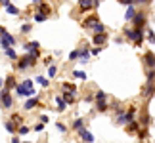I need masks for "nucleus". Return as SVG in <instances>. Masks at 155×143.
<instances>
[{"instance_id": "obj_1", "label": "nucleus", "mask_w": 155, "mask_h": 143, "mask_svg": "<svg viewBox=\"0 0 155 143\" xmlns=\"http://www.w3.org/2000/svg\"><path fill=\"white\" fill-rule=\"evenodd\" d=\"M136 116V107H128L127 111H117V124H132Z\"/></svg>"}, {"instance_id": "obj_2", "label": "nucleus", "mask_w": 155, "mask_h": 143, "mask_svg": "<svg viewBox=\"0 0 155 143\" xmlns=\"http://www.w3.org/2000/svg\"><path fill=\"white\" fill-rule=\"evenodd\" d=\"M17 95H21V97H33L35 95V88H33V80L31 78H27V80H23L21 84H17Z\"/></svg>"}, {"instance_id": "obj_3", "label": "nucleus", "mask_w": 155, "mask_h": 143, "mask_svg": "<svg viewBox=\"0 0 155 143\" xmlns=\"http://www.w3.org/2000/svg\"><path fill=\"white\" fill-rule=\"evenodd\" d=\"M124 37H127L128 40H132V42H136V44H140L142 40H144V31L134 29V27H128V29H124Z\"/></svg>"}, {"instance_id": "obj_4", "label": "nucleus", "mask_w": 155, "mask_h": 143, "mask_svg": "<svg viewBox=\"0 0 155 143\" xmlns=\"http://www.w3.org/2000/svg\"><path fill=\"white\" fill-rule=\"evenodd\" d=\"M35 63H37V59L25 53L23 57L17 59V69H19V71H25V69H29V67H35Z\"/></svg>"}, {"instance_id": "obj_5", "label": "nucleus", "mask_w": 155, "mask_h": 143, "mask_svg": "<svg viewBox=\"0 0 155 143\" xmlns=\"http://www.w3.org/2000/svg\"><path fill=\"white\" fill-rule=\"evenodd\" d=\"M25 53L37 59L40 56V44L38 42H29V44H25Z\"/></svg>"}, {"instance_id": "obj_6", "label": "nucleus", "mask_w": 155, "mask_h": 143, "mask_svg": "<svg viewBox=\"0 0 155 143\" xmlns=\"http://www.w3.org/2000/svg\"><path fill=\"white\" fill-rule=\"evenodd\" d=\"M146 21H147V15L144 14V11H138L136 14V17L132 19V23H134V29H144V25H146Z\"/></svg>"}, {"instance_id": "obj_7", "label": "nucleus", "mask_w": 155, "mask_h": 143, "mask_svg": "<svg viewBox=\"0 0 155 143\" xmlns=\"http://www.w3.org/2000/svg\"><path fill=\"white\" fill-rule=\"evenodd\" d=\"M0 44H2V48H4V50H8V48H14V46H15V38L12 37V34H8V33H6L4 37L0 38Z\"/></svg>"}, {"instance_id": "obj_8", "label": "nucleus", "mask_w": 155, "mask_h": 143, "mask_svg": "<svg viewBox=\"0 0 155 143\" xmlns=\"http://www.w3.org/2000/svg\"><path fill=\"white\" fill-rule=\"evenodd\" d=\"M0 101H2V107H4V109H12V105H14V99H12L10 92H6V90L0 94Z\"/></svg>"}, {"instance_id": "obj_9", "label": "nucleus", "mask_w": 155, "mask_h": 143, "mask_svg": "<svg viewBox=\"0 0 155 143\" xmlns=\"http://www.w3.org/2000/svg\"><path fill=\"white\" fill-rule=\"evenodd\" d=\"M144 63H146V67L153 71L155 69V56H153V52H147L146 56H144Z\"/></svg>"}, {"instance_id": "obj_10", "label": "nucleus", "mask_w": 155, "mask_h": 143, "mask_svg": "<svg viewBox=\"0 0 155 143\" xmlns=\"http://www.w3.org/2000/svg\"><path fill=\"white\" fill-rule=\"evenodd\" d=\"M100 25V19L96 15H88L86 19H84V27H90V29H96Z\"/></svg>"}, {"instance_id": "obj_11", "label": "nucleus", "mask_w": 155, "mask_h": 143, "mask_svg": "<svg viewBox=\"0 0 155 143\" xmlns=\"http://www.w3.org/2000/svg\"><path fill=\"white\" fill-rule=\"evenodd\" d=\"M105 40H107V33H100V34H94V37H92V42L96 44L98 48H102V44L105 42Z\"/></svg>"}, {"instance_id": "obj_12", "label": "nucleus", "mask_w": 155, "mask_h": 143, "mask_svg": "<svg viewBox=\"0 0 155 143\" xmlns=\"http://www.w3.org/2000/svg\"><path fill=\"white\" fill-rule=\"evenodd\" d=\"M14 86L17 88V82H15V76H14V75H10V76H8V78H6V84H4V90H6V92H10V90H12V88H14Z\"/></svg>"}, {"instance_id": "obj_13", "label": "nucleus", "mask_w": 155, "mask_h": 143, "mask_svg": "<svg viewBox=\"0 0 155 143\" xmlns=\"http://www.w3.org/2000/svg\"><path fill=\"white\" fill-rule=\"evenodd\" d=\"M79 8H81L82 11L92 10V8H94V0H81V2H79Z\"/></svg>"}, {"instance_id": "obj_14", "label": "nucleus", "mask_w": 155, "mask_h": 143, "mask_svg": "<svg viewBox=\"0 0 155 143\" xmlns=\"http://www.w3.org/2000/svg\"><path fill=\"white\" fill-rule=\"evenodd\" d=\"M136 14H138V11H136L134 6H128V8H127V15H124V19H127V21H132L134 17H136Z\"/></svg>"}, {"instance_id": "obj_15", "label": "nucleus", "mask_w": 155, "mask_h": 143, "mask_svg": "<svg viewBox=\"0 0 155 143\" xmlns=\"http://www.w3.org/2000/svg\"><path fill=\"white\" fill-rule=\"evenodd\" d=\"M56 105H58V111L59 113H63L65 107H67V103H65V99L61 97V95H56Z\"/></svg>"}, {"instance_id": "obj_16", "label": "nucleus", "mask_w": 155, "mask_h": 143, "mask_svg": "<svg viewBox=\"0 0 155 143\" xmlns=\"http://www.w3.org/2000/svg\"><path fill=\"white\" fill-rule=\"evenodd\" d=\"M153 90H155V82H147L146 88H144V97H151Z\"/></svg>"}, {"instance_id": "obj_17", "label": "nucleus", "mask_w": 155, "mask_h": 143, "mask_svg": "<svg viewBox=\"0 0 155 143\" xmlns=\"http://www.w3.org/2000/svg\"><path fill=\"white\" fill-rule=\"evenodd\" d=\"M81 138H82V141H84V143H94V135L88 132V130H82V132H81Z\"/></svg>"}, {"instance_id": "obj_18", "label": "nucleus", "mask_w": 155, "mask_h": 143, "mask_svg": "<svg viewBox=\"0 0 155 143\" xmlns=\"http://www.w3.org/2000/svg\"><path fill=\"white\" fill-rule=\"evenodd\" d=\"M73 130H77L79 134L82 132V130H86V128H84V120H82V118H77V120L73 122Z\"/></svg>"}, {"instance_id": "obj_19", "label": "nucleus", "mask_w": 155, "mask_h": 143, "mask_svg": "<svg viewBox=\"0 0 155 143\" xmlns=\"http://www.w3.org/2000/svg\"><path fill=\"white\" fill-rule=\"evenodd\" d=\"M37 4H38V11H40V14H44V15L50 14V6H48V2H37Z\"/></svg>"}, {"instance_id": "obj_20", "label": "nucleus", "mask_w": 155, "mask_h": 143, "mask_svg": "<svg viewBox=\"0 0 155 143\" xmlns=\"http://www.w3.org/2000/svg\"><path fill=\"white\" fill-rule=\"evenodd\" d=\"M37 105H38V97H31V99H27V101H25V111L33 109V107H37Z\"/></svg>"}, {"instance_id": "obj_21", "label": "nucleus", "mask_w": 155, "mask_h": 143, "mask_svg": "<svg viewBox=\"0 0 155 143\" xmlns=\"http://www.w3.org/2000/svg\"><path fill=\"white\" fill-rule=\"evenodd\" d=\"M61 97L65 99V103H67V105L75 103V94H71V92H63V95H61Z\"/></svg>"}, {"instance_id": "obj_22", "label": "nucleus", "mask_w": 155, "mask_h": 143, "mask_svg": "<svg viewBox=\"0 0 155 143\" xmlns=\"http://www.w3.org/2000/svg\"><path fill=\"white\" fill-rule=\"evenodd\" d=\"M61 88H63V92H71V94H77V86H75V84H69V82H63V84H61Z\"/></svg>"}, {"instance_id": "obj_23", "label": "nucleus", "mask_w": 155, "mask_h": 143, "mask_svg": "<svg viewBox=\"0 0 155 143\" xmlns=\"http://www.w3.org/2000/svg\"><path fill=\"white\" fill-rule=\"evenodd\" d=\"M35 80H37L40 86H44V88L50 84V82H48V78H46V76H42V75H38V76H37V78H35Z\"/></svg>"}, {"instance_id": "obj_24", "label": "nucleus", "mask_w": 155, "mask_h": 143, "mask_svg": "<svg viewBox=\"0 0 155 143\" xmlns=\"http://www.w3.org/2000/svg\"><path fill=\"white\" fill-rule=\"evenodd\" d=\"M96 109H98L100 113H105V111H107V103H105V101H98Z\"/></svg>"}, {"instance_id": "obj_25", "label": "nucleus", "mask_w": 155, "mask_h": 143, "mask_svg": "<svg viewBox=\"0 0 155 143\" xmlns=\"http://www.w3.org/2000/svg\"><path fill=\"white\" fill-rule=\"evenodd\" d=\"M6 130H8V132H12V134H14V132H17V128H15V124H14V122H12V120H8V122H6Z\"/></svg>"}, {"instance_id": "obj_26", "label": "nucleus", "mask_w": 155, "mask_h": 143, "mask_svg": "<svg viewBox=\"0 0 155 143\" xmlns=\"http://www.w3.org/2000/svg\"><path fill=\"white\" fill-rule=\"evenodd\" d=\"M94 97H96L98 101H105V97H107V95H105V92H104V90H98V92H96V95H94Z\"/></svg>"}, {"instance_id": "obj_27", "label": "nucleus", "mask_w": 155, "mask_h": 143, "mask_svg": "<svg viewBox=\"0 0 155 143\" xmlns=\"http://www.w3.org/2000/svg\"><path fill=\"white\" fill-rule=\"evenodd\" d=\"M146 38H147V40H150V44H155V33L151 31V29H150V31H147V33H146Z\"/></svg>"}, {"instance_id": "obj_28", "label": "nucleus", "mask_w": 155, "mask_h": 143, "mask_svg": "<svg viewBox=\"0 0 155 143\" xmlns=\"http://www.w3.org/2000/svg\"><path fill=\"white\" fill-rule=\"evenodd\" d=\"M90 56H92V52H88V50H81V59H82V63H84Z\"/></svg>"}, {"instance_id": "obj_29", "label": "nucleus", "mask_w": 155, "mask_h": 143, "mask_svg": "<svg viewBox=\"0 0 155 143\" xmlns=\"http://www.w3.org/2000/svg\"><path fill=\"white\" fill-rule=\"evenodd\" d=\"M35 21H37V23H42V21H46V15L40 14V11H37V14H35Z\"/></svg>"}, {"instance_id": "obj_30", "label": "nucleus", "mask_w": 155, "mask_h": 143, "mask_svg": "<svg viewBox=\"0 0 155 143\" xmlns=\"http://www.w3.org/2000/svg\"><path fill=\"white\" fill-rule=\"evenodd\" d=\"M6 56H8V57H12V59H17V53H15V50H14V48H8V50H6Z\"/></svg>"}, {"instance_id": "obj_31", "label": "nucleus", "mask_w": 155, "mask_h": 143, "mask_svg": "<svg viewBox=\"0 0 155 143\" xmlns=\"http://www.w3.org/2000/svg\"><path fill=\"white\" fill-rule=\"evenodd\" d=\"M6 10H8L10 11V14H14V15H17V14H19V8H15V6H6Z\"/></svg>"}, {"instance_id": "obj_32", "label": "nucleus", "mask_w": 155, "mask_h": 143, "mask_svg": "<svg viewBox=\"0 0 155 143\" xmlns=\"http://www.w3.org/2000/svg\"><path fill=\"white\" fill-rule=\"evenodd\" d=\"M73 76H75V78H82V80H84L86 73H82V71H73Z\"/></svg>"}, {"instance_id": "obj_33", "label": "nucleus", "mask_w": 155, "mask_h": 143, "mask_svg": "<svg viewBox=\"0 0 155 143\" xmlns=\"http://www.w3.org/2000/svg\"><path fill=\"white\" fill-rule=\"evenodd\" d=\"M17 132H19V135H25V134H29V126H19Z\"/></svg>"}, {"instance_id": "obj_34", "label": "nucleus", "mask_w": 155, "mask_h": 143, "mask_svg": "<svg viewBox=\"0 0 155 143\" xmlns=\"http://www.w3.org/2000/svg\"><path fill=\"white\" fill-rule=\"evenodd\" d=\"M56 75H58V69L54 67V65H50L48 67V76H56Z\"/></svg>"}, {"instance_id": "obj_35", "label": "nucleus", "mask_w": 155, "mask_h": 143, "mask_svg": "<svg viewBox=\"0 0 155 143\" xmlns=\"http://www.w3.org/2000/svg\"><path fill=\"white\" fill-rule=\"evenodd\" d=\"M56 126H58V130H59V132H61V134H65V132H67V126H65L63 122H58Z\"/></svg>"}, {"instance_id": "obj_36", "label": "nucleus", "mask_w": 155, "mask_h": 143, "mask_svg": "<svg viewBox=\"0 0 155 143\" xmlns=\"http://www.w3.org/2000/svg\"><path fill=\"white\" fill-rule=\"evenodd\" d=\"M77 57H81V50H75L69 53V59H77Z\"/></svg>"}, {"instance_id": "obj_37", "label": "nucleus", "mask_w": 155, "mask_h": 143, "mask_svg": "<svg viewBox=\"0 0 155 143\" xmlns=\"http://www.w3.org/2000/svg\"><path fill=\"white\" fill-rule=\"evenodd\" d=\"M128 132H130V134H132V132H138V124H136V122L128 124Z\"/></svg>"}, {"instance_id": "obj_38", "label": "nucleus", "mask_w": 155, "mask_h": 143, "mask_svg": "<svg viewBox=\"0 0 155 143\" xmlns=\"http://www.w3.org/2000/svg\"><path fill=\"white\" fill-rule=\"evenodd\" d=\"M21 31H23V33H29V31H31V25H29V23H25V25H21Z\"/></svg>"}, {"instance_id": "obj_39", "label": "nucleus", "mask_w": 155, "mask_h": 143, "mask_svg": "<svg viewBox=\"0 0 155 143\" xmlns=\"http://www.w3.org/2000/svg\"><path fill=\"white\" fill-rule=\"evenodd\" d=\"M42 130H44L42 124H37V126H35V132H42Z\"/></svg>"}, {"instance_id": "obj_40", "label": "nucleus", "mask_w": 155, "mask_h": 143, "mask_svg": "<svg viewBox=\"0 0 155 143\" xmlns=\"http://www.w3.org/2000/svg\"><path fill=\"white\" fill-rule=\"evenodd\" d=\"M100 52H102V48H98V46H96V48H94V50H92V56H98Z\"/></svg>"}, {"instance_id": "obj_41", "label": "nucleus", "mask_w": 155, "mask_h": 143, "mask_svg": "<svg viewBox=\"0 0 155 143\" xmlns=\"http://www.w3.org/2000/svg\"><path fill=\"white\" fill-rule=\"evenodd\" d=\"M46 122H48V116L42 115V116H40V124H46Z\"/></svg>"}, {"instance_id": "obj_42", "label": "nucleus", "mask_w": 155, "mask_h": 143, "mask_svg": "<svg viewBox=\"0 0 155 143\" xmlns=\"http://www.w3.org/2000/svg\"><path fill=\"white\" fill-rule=\"evenodd\" d=\"M84 101H86V103H90V101H94V97H92V95H86Z\"/></svg>"}, {"instance_id": "obj_43", "label": "nucleus", "mask_w": 155, "mask_h": 143, "mask_svg": "<svg viewBox=\"0 0 155 143\" xmlns=\"http://www.w3.org/2000/svg\"><path fill=\"white\" fill-rule=\"evenodd\" d=\"M12 143H21V141L17 139V138H14V139H12Z\"/></svg>"}, {"instance_id": "obj_44", "label": "nucleus", "mask_w": 155, "mask_h": 143, "mask_svg": "<svg viewBox=\"0 0 155 143\" xmlns=\"http://www.w3.org/2000/svg\"><path fill=\"white\" fill-rule=\"evenodd\" d=\"M2 84H6V82H4V80H2V78H0V86H2Z\"/></svg>"}]
</instances>
